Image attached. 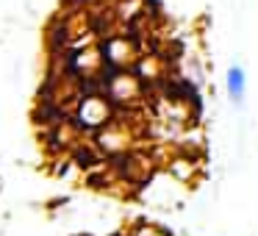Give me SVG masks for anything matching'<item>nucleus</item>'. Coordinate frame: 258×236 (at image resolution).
<instances>
[{
	"label": "nucleus",
	"mask_w": 258,
	"mask_h": 236,
	"mask_svg": "<svg viewBox=\"0 0 258 236\" xmlns=\"http://www.w3.org/2000/svg\"><path fill=\"white\" fill-rule=\"evenodd\" d=\"M100 92L114 103L117 111H131V108L147 106V86L134 70H108L100 81Z\"/></svg>",
	"instance_id": "1"
},
{
	"label": "nucleus",
	"mask_w": 258,
	"mask_h": 236,
	"mask_svg": "<svg viewBox=\"0 0 258 236\" xmlns=\"http://www.w3.org/2000/svg\"><path fill=\"white\" fill-rule=\"evenodd\" d=\"M114 117H117L114 103L108 100L100 89H86L84 95L78 97L75 111H73V117H70V120H73V123L78 125L86 136H95L97 131H100L103 125H108Z\"/></svg>",
	"instance_id": "2"
},
{
	"label": "nucleus",
	"mask_w": 258,
	"mask_h": 236,
	"mask_svg": "<svg viewBox=\"0 0 258 236\" xmlns=\"http://www.w3.org/2000/svg\"><path fill=\"white\" fill-rule=\"evenodd\" d=\"M100 50L108 70H134L147 47L134 31H117V34L100 36Z\"/></svg>",
	"instance_id": "3"
},
{
	"label": "nucleus",
	"mask_w": 258,
	"mask_h": 236,
	"mask_svg": "<svg viewBox=\"0 0 258 236\" xmlns=\"http://www.w3.org/2000/svg\"><path fill=\"white\" fill-rule=\"evenodd\" d=\"M225 95L233 108H244L247 103V70L239 62H233L225 70Z\"/></svg>",
	"instance_id": "4"
},
{
	"label": "nucleus",
	"mask_w": 258,
	"mask_h": 236,
	"mask_svg": "<svg viewBox=\"0 0 258 236\" xmlns=\"http://www.w3.org/2000/svg\"><path fill=\"white\" fill-rule=\"evenodd\" d=\"M64 206H70V197H67V195H61V197H50V200L45 203V211H47V214H56V211H61Z\"/></svg>",
	"instance_id": "5"
},
{
	"label": "nucleus",
	"mask_w": 258,
	"mask_h": 236,
	"mask_svg": "<svg viewBox=\"0 0 258 236\" xmlns=\"http://www.w3.org/2000/svg\"><path fill=\"white\" fill-rule=\"evenodd\" d=\"M3 189H6V178H3V172H0V195H3Z\"/></svg>",
	"instance_id": "6"
},
{
	"label": "nucleus",
	"mask_w": 258,
	"mask_h": 236,
	"mask_svg": "<svg viewBox=\"0 0 258 236\" xmlns=\"http://www.w3.org/2000/svg\"><path fill=\"white\" fill-rule=\"evenodd\" d=\"M117 236H136V233H117Z\"/></svg>",
	"instance_id": "7"
}]
</instances>
